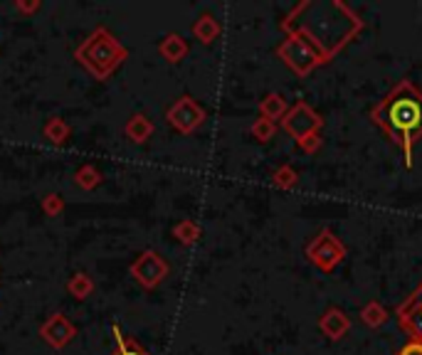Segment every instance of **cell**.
<instances>
[{"label":"cell","instance_id":"1","mask_svg":"<svg viewBox=\"0 0 422 355\" xmlns=\"http://www.w3.org/2000/svg\"><path fill=\"white\" fill-rule=\"evenodd\" d=\"M370 121L400 148L405 168H413L415 143L422 138V92L410 79H400L373 109Z\"/></svg>","mask_w":422,"mask_h":355},{"label":"cell","instance_id":"2","mask_svg":"<svg viewBox=\"0 0 422 355\" xmlns=\"http://www.w3.org/2000/svg\"><path fill=\"white\" fill-rule=\"evenodd\" d=\"M74 59L87 69L89 77H94L97 82H107L129 59V49L119 42L112 30L99 25L74 49Z\"/></svg>","mask_w":422,"mask_h":355},{"label":"cell","instance_id":"3","mask_svg":"<svg viewBox=\"0 0 422 355\" xmlns=\"http://www.w3.org/2000/svg\"><path fill=\"white\" fill-rule=\"evenodd\" d=\"M274 52H277V57L281 62H284L294 74H299V77H306V74H311L316 67L331 62V59L326 57V54L321 52V49L316 47L301 30H289L286 37L277 44Z\"/></svg>","mask_w":422,"mask_h":355},{"label":"cell","instance_id":"4","mask_svg":"<svg viewBox=\"0 0 422 355\" xmlns=\"http://www.w3.org/2000/svg\"><path fill=\"white\" fill-rule=\"evenodd\" d=\"M304 254L319 272L331 274L346 259V247L331 229H321V232L306 244Z\"/></svg>","mask_w":422,"mask_h":355},{"label":"cell","instance_id":"5","mask_svg":"<svg viewBox=\"0 0 422 355\" xmlns=\"http://www.w3.org/2000/svg\"><path fill=\"white\" fill-rule=\"evenodd\" d=\"M205 119H208L205 116V109L200 107L193 97H188V94L175 99V102L165 109V121H168V126L173 128V131L183 133V136H190V133L198 131L205 124Z\"/></svg>","mask_w":422,"mask_h":355},{"label":"cell","instance_id":"6","mask_svg":"<svg viewBox=\"0 0 422 355\" xmlns=\"http://www.w3.org/2000/svg\"><path fill=\"white\" fill-rule=\"evenodd\" d=\"M129 272H131V277L136 279L141 287L151 291V289H158L160 284L165 282V277L170 274V267L158 252H153V249H143V252H141L139 257L131 262Z\"/></svg>","mask_w":422,"mask_h":355},{"label":"cell","instance_id":"7","mask_svg":"<svg viewBox=\"0 0 422 355\" xmlns=\"http://www.w3.org/2000/svg\"><path fill=\"white\" fill-rule=\"evenodd\" d=\"M279 124L281 128L299 143L301 138L311 136V133H319V128L324 126V119H321L306 102H296L286 109L284 119H281Z\"/></svg>","mask_w":422,"mask_h":355},{"label":"cell","instance_id":"8","mask_svg":"<svg viewBox=\"0 0 422 355\" xmlns=\"http://www.w3.org/2000/svg\"><path fill=\"white\" fill-rule=\"evenodd\" d=\"M400 331H405L410 336V341L422 343V282L413 289L408 299L398 306L395 311Z\"/></svg>","mask_w":422,"mask_h":355},{"label":"cell","instance_id":"9","mask_svg":"<svg viewBox=\"0 0 422 355\" xmlns=\"http://www.w3.org/2000/svg\"><path fill=\"white\" fill-rule=\"evenodd\" d=\"M74 336H77V328L72 326V321L64 313H49L47 321L40 326V338L47 346H52L54 351L67 348L74 341Z\"/></svg>","mask_w":422,"mask_h":355},{"label":"cell","instance_id":"10","mask_svg":"<svg viewBox=\"0 0 422 355\" xmlns=\"http://www.w3.org/2000/svg\"><path fill=\"white\" fill-rule=\"evenodd\" d=\"M319 328H321V333H324L326 338H331V341H341V338H344L346 333H348L351 318L346 316V313L341 311V308L331 306V308H326V311L321 313Z\"/></svg>","mask_w":422,"mask_h":355},{"label":"cell","instance_id":"11","mask_svg":"<svg viewBox=\"0 0 422 355\" xmlns=\"http://www.w3.org/2000/svg\"><path fill=\"white\" fill-rule=\"evenodd\" d=\"M158 52H160V57H163L165 62L178 64L190 54V44H188V40H185L183 35L168 32V35H163V40L158 42Z\"/></svg>","mask_w":422,"mask_h":355},{"label":"cell","instance_id":"12","mask_svg":"<svg viewBox=\"0 0 422 355\" xmlns=\"http://www.w3.org/2000/svg\"><path fill=\"white\" fill-rule=\"evenodd\" d=\"M220 20L215 18L213 13H203L198 15V20L193 23V28H190V32H193V37L198 40V42L203 44H213L215 40L220 37Z\"/></svg>","mask_w":422,"mask_h":355},{"label":"cell","instance_id":"13","mask_svg":"<svg viewBox=\"0 0 422 355\" xmlns=\"http://www.w3.org/2000/svg\"><path fill=\"white\" fill-rule=\"evenodd\" d=\"M124 133H127V138L131 143H146L151 138V133H153V121H151L146 114H134V116H129L127 126H124Z\"/></svg>","mask_w":422,"mask_h":355},{"label":"cell","instance_id":"14","mask_svg":"<svg viewBox=\"0 0 422 355\" xmlns=\"http://www.w3.org/2000/svg\"><path fill=\"white\" fill-rule=\"evenodd\" d=\"M112 336H114V351H112V355H151L143 346H141V343L131 341V338H129L127 333L122 331V326H119L117 321L112 323Z\"/></svg>","mask_w":422,"mask_h":355},{"label":"cell","instance_id":"15","mask_svg":"<svg viewBox=\"0 0 422 355\" xmlns=\"http://www.w3.org/2000/svg\"><path fill=\"white\" fill-rule=\"evenodd\" d=\"M286 99L281 97V94L277 92H272V94H267V97L259 102V116L262 119H267V121H281L284 119V114H286Z\"/></svg>","mask_w":422,"mask_h":355},{"label":"cell","instance_id":"16","mask_svg":"<svg viewBox=\"0 0 422 355\" xmlns=\"http://www.w3.org/2000/svg\"><path fill=\"white\" fill-rule=\"evenodd\" d=\"M42 136L47 138L49 143H54V146H62V143H67L69 136H72V128H69V124L64 121V119L49 116L42 126Z\"/></svg>","mask_w":422,"mask_h":355},{"label":"cell","instance_id":"17","mask_svg":"<svg viewBox=\"0 0 422 355\" xmlns=\"http://www.w3.org/2000/svg\"><path fill=\"white\" fill-rule=\"evenodd\" d=\"M67 291H69V296H72V299H77V301H84V299H87L89 294L94 291L92 277H89V274H84V272L72 274V277H69V282H67Z\"/></svg>","mask_w":422,"mask_h":355},{"label":"cell","instance_id":"18","mask_svg":"<svg viewBox=\"0 0 422 355\" xmlns=\"http://www.w3.org/2000/svg\"><path fill=\"white\" fill-rule=\"evenodd\" d=\"M361 321L365 323L368 328H380L385 321H388V311L383 308V303L380 301H370V303H365L363 308H361Z\"/></svg>","mask_w":422,"mask_h":355},{"label":"cell","instance_id":"19","mask_svg":"<svg viewBox=\"0 0 422 355\" xmlns=\"http://www.w3.org/2000/svg\"><path fill=\"white\" fill-rule=\"evenodd\" d=\"M102 180H104L102 173H99L92 163H87V166H82L77 173H74V183H77V188H82V190H97L99 185H102Z\"/></svg>","mask_w":422,"mask_h":355},{"label":"cell","instance_id":"20","mask_svg":"<svg viewBox=\"0 0 422 355\" xmlns=\"http://www.w3.org/2000/svg\"><path fill=\"white\" fill-rule=\"evenodd\" d=\"M173 237L178 239L180 244H193L198 242L200 237V224L195 219H180L173 227Z\"/></svg>","mask_w":422,"mask_h":355},{"label":"cell","instance_id":"21","mask_svg":"<svg viewBox=\"0 0 422 355\" xmlns=\"http://www.w3.org/2000/svg\"><path fill=\"white\" fill-rule=\"evenodd\" d=\"M250 133H252L257 141L267 143V141H272L274 133H277V124L267 121V119L259 116V119H254V121H252V126H250Z\"/></svg>","mask_w":422,"mask_h":355},{"label":"cell","instance_id":"22","mask_svg":"<svg viewBox=\"0 0 422 355\" xmlns=\"http://www.w3.org/2000/svg\"><path fill=\"white\" fill-rule=\"evenodd\" d=\"M272 183L281 190H289L299 183V176H296V171L291 166H279L277 171L272 173Z\"/></svg>","mask_w":422,"mask_h":355},{"label":"cell","instance_id":"23","mask_svg":"<svg viewBox=\"0 0 422 355\" xmlns=\"http://www.w3.org/2000/svg\"><path fill=\"white\" fill-rule=\"evenodd\" d=\"M62 210H64V200L59 198L57 193H47L42 198V212L45 215H49V217H57Z\"/></svg>","mask_w":422,"mask_h":355},{"label":"cell","instance_id":"24","mask_svg":"<svg viewBox=\"0 0 422 355\" xmlns=\"http://www.w3.org/2000/svg\"><path fill=\"white\" fill-rule=\"evenodd\" d=\"M296 146H299L301 151H306V153H316L321 148V136H319V133H311V136L301 138Z\"/></svg>","mask_w":422,"mask_h":355},{"label":"cell","instance_id":"25","mask_svg":"<svg viewBox=\"0 0 422 355\" xmlns=\"http://www.w3.org/2000/svg\"><path fill=\"white\" fill-rule=\"evenodd\" d=\"M40 8H42V3H40V0H33V3L18 0V3H15V10H18V13H23V15H33V13H37Z\"/></svg>","mask_w":422,"mask_h":355},{"label":"cell","instance_id":"26","mask_svg":"<svg viewBox=\"0 0 422 355\" xmlns=\"http://www.w3.org/2000/svg\"><path fill=\"white\" fill-rule=\"evenodd\" d=\"M398 355H422V343L420 341H408L398 351Z\"/></svg>","mask_w":422,"mask_h":355}]
</instances>
